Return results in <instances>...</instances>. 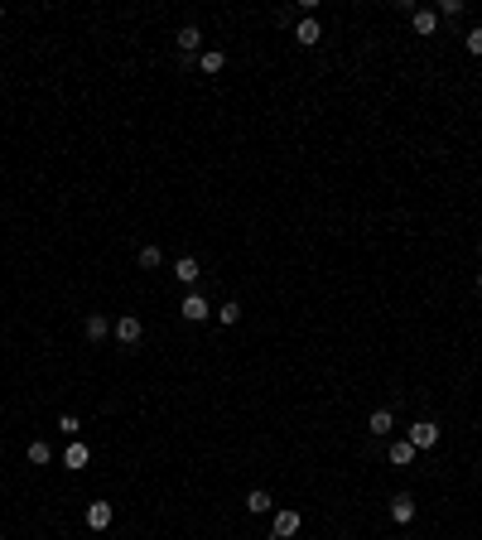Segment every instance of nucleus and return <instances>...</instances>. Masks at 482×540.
Wrapping results in <instances>:
<instances>
[{
	"mask_svg": "<svg viewBox=\"0 0 482 540\" xmlns=\"http://www.w3.org/2000/svg\"><path fill=\"white\" fill-rule=\"evenodd\" d=\"M160 261H164V251H160V246H140V266H145V270H155Z\"/></svg>",
	"mask_w": 482,
	"mask_h": 540,
	"instance_id": "aec40b11",
	"label": "nucleus"
},
{
	"mask_svg": "<svg viewBox=\"0 0 482 540\" xmlns=\"http://www.w3.org/2000/svg\"><path fill=\"white\" fill-rule=\"evenodd\" d=\"M478 290H482V270H478Z\"/></svg>",
	"mask_w": 482,
	"mask_h": 540,
	"instance_id": "5701e85b",
	"label": "nucleus"
},
{
	"mask_svg": "<svg viewBox=\"0 0 482 540\" xmlns=\"http://www.w3.org/2000/svg\"><path fill=\"white\" fill-rule=\"evenodd\" d=\"M111 502H87V526H92V531H107L111 526Z\"/></svg>",
	"mask_w": 482,
	"mask_h": 540,
	"instance_id": "0eeeda50",
	"label": "nucleus"
},
{
	"mask_svg": "<svg viewBox=\"0 0 482 540\" xmlns=\"http://www.w3.org/2000/svg\"><path fill=\"white\" fill-rule=\"evenodd\" d=\"M463 49H468L473 58H482V25H473L468 34H463Z\"/></svg>",
	"mask_w": 482,
	"mask_h": 540,
	"instance_id": "a211bd4d",
	"label": "nucleus"
},
{
	"mask_svg": "<svg viewBox=\"0 0 482 540\" xmlns=\"http://www.w3.org/2000/svg\"><path fill=\"white\" fill-rule=\"evenodd\" d=\"M295 39H299V44H304V49H314V44H319V39H323L319 20H314V15H304V20H299V25H295Z\"/></svg>",
	"mask_w": 482,
	"mask_h": 540,
	"instance_id": "423d86ee",
	"label": "nucleus"
},
{
	"mask_svg": "<svg viewBox=\"0 0 482 540\" xmlns=\"http://www.w3.org/2000/svg\"><path fill=\"white\" fill-rule=\"evenodd\" d=\"M439 15H444V20H458V15H463V0H444Z\"/></svg>",
	"mask_w": 482,
	"mask_h": 540,
	"instance_id": "4be33fe9",
	"label": "nucleus"
},
{
	"mask_svg": "<svg viewBox=\"0 0 482 540\" xmlns=\"http://www.w3.org/2000/svg\"><path fill=\"white\" fill-rule=\"evenodd\" d=\"M174 44L184 49V58H193L198 49H203V29H198V25H184L179 34H174Z\"/></svg>",
	"mask_w": 482,
	"mask_h": 540,
	"instance_id": "39448f33",
	"label": "nucleus"
},
{
	"mask_svg": "<svg viewBox=\"0 0 482 540\" xmlns=\"http://www.w3.org/2000/svg\"><path fill=\"white\" fill-rule=\"evenodd\" d=\"M405 439H410L415 449H434V444H439V425H434V420H415Z\"/></svg>",
	"mask_w": 482,
	"mask_h": 540,
	"instance_id": "f03ea898",
	"label": "nucleus"
},
{
	"mask_svg": "<svg viewBox=\"0 0 482 540\" xmlns=\"http://www.w3.org/2000/svg\"><path fill=\"white\" fill-rule=\"evenodd\" d=\"M217 319H222L227 328H232V324H241V304H237V299H227V304L217 309Z\"/></svg>",
	"mask_w": 482,
	"mask_h": 540,
	"instance_id": "6ab92c4d",
	"label": "nucleus"
},
{
	"mask_svg": "<svg viewBox=\"0 0 482 540\" xmlns=\"http://www.w3.org/2000/svg\"><path fill=\"white\" fill-rule=\"evenodd\" d=\"M246 512H251V516H266V512H275V497H270L266 487H256V492H246Z\"/></svg>",
	"mask_w": 482,
	"mask_h": 540,
	"instance_id": "f8f14e48",
	"label": "nucleus"
},
{
	"mask_svg": "<svg viewBox=\"0 0 482 540\" xmlns=\"http://www.w3.org/2000/svg\"><path fill=\"white\" fill-rule=\"evenodd\" d=\"M198 68H203V73H222V68H227V54H222V49H203V54H198Z\"/></svg>",
	"mask_w": 482,
	"mask_h": 540,
	"instance_id": "4468645a",
	"label": "nucleus"
},
{
	"mask_svg": "<svg viewBox=\"0 0 482 540\" xmlns=\"http://www.w3.org/2000/svg\"><path fill=\"white\" fill-rule=\"evenodd\" d=\"M270 531H275V540H290V536L299 531V512H275Z\"/></svg>",
	"mask_w": 482,
	"mask_h": 540,
	"instance_id": "9b49d317",
	"label": "nucleus"
},
{
	"mask_svg": "<svg viewBox=\"0 0 482 540\" xmlns=\"http://www.w3.org/2000/svg\"><path fill=\"white\" fill-rule=\"evenodd\" d=\"M87 463H92V449H87L82 439H73V444H68V454H63V468H73V473H78V468H87Z\"/></svg>",
	"mask_w": 482,
	"mask_h": 540,
	"instance_id": "1a4fd4ad",
	"label": "nucleus"
},
{
	"mask_svg": "<svg viewBox=\"0 0 482 540\" xmlns=\"http://www.w3.org/2000/svg\"><path fill=\"white\" fill-rule=\"evenodd\" d=\"M391 521H396V526H410V521H415V497H410V492H401V497L391 502Z\"/></svg>",
	"mask_w": 482,
	"mask_h": 540,
	"instance_id": "9d476101",
	"label": "nucleus"
},
{
	"mask_svg": "<svg viewBox=\"0 0 482 540\" xmlns=\"http://www.w3.org/2000/svg\"><path fill=\"white\" fill-rule=\"evenodd\" d=\"M111 333H116V343H121V348H135V343H140V333H145V324H140L135 314H121V319L111 324Z\"/></svg>",
	"mask_w": 482,
	"mask_h": 540,
	"instance_id": "f257e3e1",
	"label": "nucleus"
},
{
	"mask_svg": "<svg viewBox=\"0 0 482 540\" xmlns=\"http://www.w3.org/2000/svg\"><path fill=\"white\" fill-rule=\"evenodd\" d=\"M179 314H184L188 324H203V319L213 314V304H208V299H203V295H188L184 304H179Z\"/></svg>",
	"mask_w": 482,
	"mask_h": 540,
	"instance_id": "20e7f679",
	"label": "nucleus"
},
{
	"mask_svg": "<svg viewBox=\"0 0 482 540\" xmlns=\"http://www.w3.org/2000/svg\"><path fill=\"white\" fill-rule=\"evenodd\" d=\"M367 430H372V434H381V439H386V434L396 430V415H391V410L381 405V410H372V420H367Z\"/></svg>",
	"mask_w": 482,
	"mask_h": 540,
	"instance_id": "ddd939ff",
	"label": "nucleus"
},
{
	"mask_svg": "<svg viewBox=\"0 0 482 540\" xmlns=\"http://www.w3.org/2000/svg\"><path fill=\"white\" fill-rule=\"evenodd\" d=\"M410 25H415V34H434V29H439V10H429V5H420V10H415V15H410Z\"/></svg>",
	"mask_w": 482,
	"mask_h": 540,
	"instance_id": "6e6552de",
	"label": "nucleus"
},
{
	"mask_svg": "<svg viewBox=\"0 0 482 540\" xmlns=\"http://www.w3.org/2000/svg\"><path fill=\"white\" fill-rule=\"evenodd\" d=\"M410 459H415V444H410V439H396V444H391V463H396V468H405Z\"/></svg>",
	"mask_w": 482,
	"mask_h": 540,
	"instance_id": "f3484780",
	"label": "nucleus"
},
{
	"mask_svg": "<svg viewBox=\"0 0 482 540\" xmlns=\"http://www.w3.org/2000/svg\"><path fill=\"white\" fill-rule=\"evenodd\" d=\"M25 454H29V463H34V468H44V463H54V449H49L44 439H34V444H29Z\"/></svg>",
	"mask_w": 482,
	"mask_h": 540,
	"instance_id": "dca6fc26",
	"label": "nucleus"
},
{
	"mask_svg": "<svg viewBox=\"0 0 482 540\" xmlns=\"http://www.w3.org/2000/svg\"><path fill=\"white\" fill-rule=\"evenodd\" d=\"M58 430L68 434V439H78V434H82V420H78V415H58Z\"/></svg>",
	"mask_w": 482,
	"mask_h": 540,
	"instance_id": "412c9836",
	"label": "nucleus"
},
{
	"mask_svg": "<svg viewBox=\"0 0 482 540\" xmlns=\"http://www.w3.org/2000/svg\"><path fill=\"white\" fill-rule=\"evenodd\" d=\"M107 333H111V319H107V314H87V338H92V343H102Z\"/></svg>",
	"mask_w": 482,
	"mask_h": 540,
	"instance_id": "2eb2a0df",
	"label": "nucleus"
},
{
	"mask_svg": "<svg viewBox=\"0 0 482 540\" xmlns=\"http://www.w3.org/2000/svg\"><path fill=\"white\" fill-rule=\"evenodd\" d=\"M478 251H482V237H478Z\"/></svg>",
	"mask_w": 482,
	"mask_h": 540,
	"instance_id": "393cba45",
	"label": "nucleus"
},
{
	"mask_svg": "<svg viewBox=\"0 0 482 540\" xmlns=\"http://www.w3.org/2000/svg\"><path fill=\"white\" fill-rule=\"evenodd\" d=\"M0 20H5V5H0Z\"/></svg>",
	"mask_w": 482,
	"mask_h": 540,
	"instance_id": "b1692460",
	"label": "nucleus"
},
{
	"mask_svg": "<svg viewBox=\"0 0 482 540\" xmlns=\"http://www.w3.org/2000/svg\"><path fill=\"white\" fill-rule=\"evenodd\" d=\"M174 280H179V285H198V280H203L198 256H179V261H174Z\"/></svg>",
	"mask_w": 482,
	"mask_h": 540,
	"instance_id": "7ed1b4c3",
	"label": "nucleus"
}]
</instances>
